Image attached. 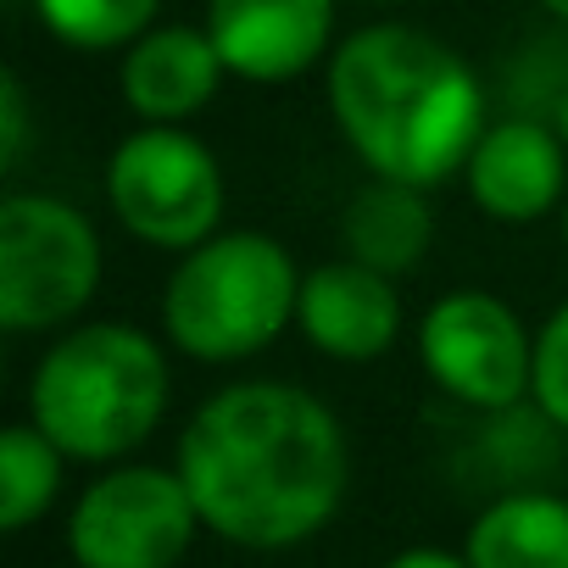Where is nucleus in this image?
<instances>
[{
  "label": "nucleus",
  "instance_id": "7",
  "mask_svg": "<svg viewBox=\"0 0 568 568\" xmlns=\"http://www.w3.org/2000/svg\"><path fill=\"white\" fill-rule=\"evenodd\" d=\"M195 524L201 513L179 474L112 468L79 496L68 546L79 568H173L190 551Z\"/></svg>",
  "mask_w": 568,
  "mask_h": 568
},
{
  "label": "nucleus",
  "instance_id": "11",
  "mask_svg": "<svg viewBox=\"0 0 568 568\" xmlns=\"http://www.w3.org/2000/svg\"><path fill=\"white\" fill-rule=\"evenodd\" d=\"M463 173H468V195L479 212H490L496 223H535L540 212L562 201V179H568L562 134L529 118L496 123L479 134Z\"/></svg>",
  "mask_w": 568,
  "mask_h": 568
},
{
  "label": "nucleus",
  "instance_id": "9",
  "mask_svg": "<svg viewBox=\"0 0 568 568\" xmlns=\"http://www.w3.org/2000/svg\"><path fill=\"white\" fill-rule=\"evenodd\" d=\"M206 34L234 79L284 84L324 57L335 0H206Z\"/></svg>",
  "mask_w": 568,
  "mask_h": 568
},
{
  "label": "nucleus",
  "instance_id": "17",
  "mask_svg": "<svg viewBox=\"0 0 568 568\" xmlns=\"http://www.w3.org/2000/svg\"><path fill=\"white\" fill-rule=\"evenodd\" d=\"M535 402L551 424L568 429V302L546 318L535 341Z\"/></svg>",
  "mask_w": 568,
  "mask_h": 568
},
{
  "label": "nucleus",
  "instance_id": "1",
  "mask_svg": "<svg viewBox=\"0 0 568 568\" xmlns=\"http://www.w3.org/2000/svg\"><path fill=\"white\" fill-rule=\"evenodd\" d=\"M346 429L296 385H229L195 407L179 440V479L206 529L234 546H296L346 496Z\"/></svg>",
  "mask_w": 568,
  "mask_h": 568
},
{
  "label": "nucleus",
  "instance_id": "8",
  "mask_svg": "<svg viewBox=\"0 0 568 568\" xmlns=\"http://www.w3.org/2000/svg\"><path fill=\"white\" fill-rule=\"evenodd\" d=\"M418 357L446 396L485 407V413L524 402V390L535 385V346H529L518 313L485 291L440 296L424 313Z\"/></svg>",
  "mask_w": 568,
  "mask_h": 568
},
{
  "label": "nucleus",
  "instance_id": "15",
  "mask_svg": "<svg viewBox=\"0 0 568 568\" xmlns=\"http://www.w3.org/2000/svg\"><path fill=\"white\" fill-rule=\"evenodd\" d=\"M62 485V446L40 424H12L0 435V529H29Z\"/></svg>",
  "mask_w": 568,
  "mask_h": 568
},
{
  "label": "nucleus",
  "instance_id": "22",
  "mask_svg": "<svg viewBox=\"0 0 568 568\" xmlns=\"http://www.w3.org/2000/svg\"><path fill=\"white\" fill-rule=\"evenodd\" d=\"M562 245H568V201H562Z\"/></svg>",
  "mask_w": 568,
  "mask_h": 568
},
{
  "label": "nucleus",
  "instance_id": "2",
  "mask_svg": "<svg viewBox=\"0 0 568 568\" xmlns=\"http://www.w3.org/2000/svg\"><path fill=\"white\" fill-rule=\"evenodd\" d=\"M329 106L374 179L418 190L468 168L485 134V95L468 62L402 23H374L335 51Z\"/></svg>",
  "mask_w": 568,
  "mask_h": 568
},
{
  "label": "nucleus",
  "instance_id": "19",
  "mask_svg": "<svg viewBox=\"0 0 568 568\" xmlns=\"http://www.w3.org/2000/svg\"><path fill=\"white\" fill-rule=\"evenodd\" d=\"M385 568H468V557H452V551H435V546H418V551H402L396 562Z\"/></svg>",
  "mask_w": 568,
  "mask_h": 568
},
{
  "label": "nucleus",
  "instance_id": "13",
  "mask_svg": "<svg viewBox=\"0 0 568 568\" xmlns=\"http://www.w3.org/2000/svg\"><path fill=\"white\" fill-rule=\"evenodd\" d=\"M468 568H568V501L518 490L490 501L468 529Z\"/></svg>",
  "mask_w": 568,
  "mask_h": 568
},
{
  "label": "nucleus",
  "instance_id": "20",
  "mask_svg": "<svg viewBox=\"0 0 568 568\" xmlns=\"http://www.w3.org/2000/svg\"><path fill=\"white\" fill-rule=\"evenodd\" d=\"M557 134H562V145H568V95L557 101Z\"/></svg>",
  "mask_w": 568,
  "mask_h": 568
},
{
  "label": "nucleus",
  "instance_id": "6",
  "mask_svg": "<svg viewBox=\"0 0 568 568\" xmlns=\"http://www.w3.org/2000/svg\"><path fill=\"white\" fill-rule=\"evenodd\" d=\"M112 212L129 234L162 251H195L223 217V168L179 123H145L112 151Z\"/></svg>",
  "mask_w": 568,
  "mask_h": 568
},
{
  "label": "nucleus",
  "instance_id": "16",
  "mask_svg": "<svg viewBox=\"0 0 568 568\" xmlns=\"http://www.w3.org/2000/svg\"><path fill=\"white\" fill-rule=\"evenodd\" d=\"M162 0H34L40 23L73 51H112L151 34Z\"/></svg>",
  "mask_w": 568,
  "mask_h": 568
},
{
  "label": "nucleus",
  "instance_id": "14",
  "mask_svg": "<svg viewBox=\"0 0 568 568\" xmlns=\"http://www.w3.org/2000/svg\"><path fill=\"white\" fill-rule=\"evenodd\" d=\"M346 251L379 273H413L429 251V201L418 184L374 179L346 206Z\"/></svg>",
  "mask_w": 568,
  "mask_h": 568
},
{
  "label": "nucleus",
  "instance_id": "3",
  "mask_svg": "<svg viewBox=\"0 0 568 568\" xmlns=\"http://www.w3.org/2000/svg\"><path fill=\"white\" fill-rule=\"evenodd\" d=\"M168 407V357L129 324H84L62 335L29 385L34 424L79 463L134 452Z\"/></svg>",
  "mask_w": 568,
  "mask_h": 568
},
{
  "label": "nucleus",
  "instance_id": "18",
  "mask_svg": "<svg viewBox=\"0 0 568 568\" xmlns=\"http://www.w3.org/2000/svg\"><path fill=\"white\" fill-rule=\"evenodd\" d=\"M0 112H7V134H0V162H18V151H23V129H29V118H23V84L18 79H7V84H0Z\"/></svg>",
  "mask_w": 568,
  "mask_h": 568
},
{
  "label": "nucleus",
  "instance_id": "5",
  "mask_svg": "<svg viewBox=\"0 0 568 568\" xmlns=\"http://www.w3.org/2000/svg\"><path fill=\"white\" fill-rule=\"evenodd\" d=\"M101 284L90 217L57 195L0 201V329L45 335L79 318Z\"/></svg>",
  "mask_w": 568,
  "mask_h": 568
},
{
  "label": "nucleus",
  "instance_id": "12",
  "mask_svg": "<svg viewBox=\"0 0 568 568\" xmlns=\"http://www.w3.org/2000/svg\"><path fill=\"white\" fill-rule=\"evenodd\" d=\"M223 57L206 29H151L123 57V101L145 123H184L217 95Z\"/></svg>",
  "mask_w": 568,
  "mask_h": 568
},
{
  "label": "nucleus",
  "instance_id": "4",
  "mask_svg": "<svg viewBox=\"0 0 568 568\" xmlns=\"http://www.w3.org/2000/svg\"><path fill=\"white\" fill-rule=\"evenodd\" d=\"M302 273L267 234H212L173 267L162 291V329L195 363H240L296 324Z\"/></svg>",
  "mask_w": 568,
  "mask_h": 568
},
{
  "label": "nucleus",
  "instance_id": "10",
  "mask_svg": "<svg viewBox=\"0 0 568 568\" xmlns=\"http://www.w3.org/2000/svg\"><path fill=\"white\" fill-rule=\"evenodd\" d=\"M296 324L324 357L374 363L402 335V296H396L390 273H379L357 256H341V262H324L302 278Z\"/></svg>",
  "mask_w": 568,
  "mask_h": 568
},
{
  "label": "nucleus",
  "instance_id": "21",
  "mask_svg": "<svg viewBox=\"0 0 568 568\" xmlns=\"http://www.w3.org/2000/svg\"><path fill=\"white\" fill-rule=\"evenodd\" d=\"M540 7H546L551 18H562V23H568V0H540Z\"/></svg>",
  "mask_w": 568,
  "mask_h": 568
}]
</instances>
